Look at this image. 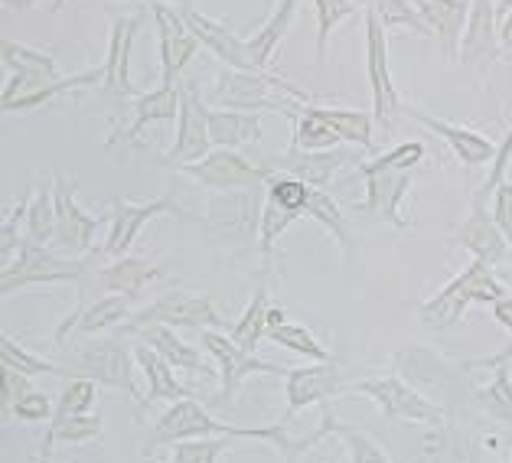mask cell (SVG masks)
<instances>
[{"label":"cell","mask_w":512,"mask_h":463,"mask_svg":"<svg viewBox=\"0 0 512 463\" xmlns=\"http://www.w3.org/2000/svg\"><path fill=\"white\" fill-rule=\"evenodd\" d=\"M457 248H464V252L473 255V261H480L486 268H496V265H506L509 261V242L506 235L496 229V222L490 216V209L483 203H473L470 206V216L457 225L454 239H451Z\"/></svg>","instance_id":"25"},{"label":"cell","mask_w":512,"mask_h":463,"mask_svg":"<svg viewBox=\"0 0 512 463\" xmlns=\"http://www.w3.org/2000/svg\"><path fill=\"white\" fill-rule=\"evenodd\" d=\"M490 216L496 222V229L506 235V242L512 248V183H499L490 196Z\"/></svg>","instance_id":"55"},{"label":"cell","mask_w":512,"mask_h":463,"mask_svg":"<svg viewBox=\"0 0 512 463\" xmlns=\"http://www.w3.org/2000/svg\"><path fill=\"white\" fill-rule=\"evenodd\" d=\"M209 141L216 150H235L261 141V115L209 108Z\"/></svg>","instance_id":"33"},{"label":"cell","mask_w":512,"mask_h":463,"mask_svg":"<svg viewBox=\"0 0 512 463\" xmlns=\"http://www.w3.org/2000/svg\"><path fill=\"white\" fill-rule=\"evenodd\" d=\"M131 105H134L131 124L121 134L108 137V147L115 141H134L137 144L147 124H177V118H180V89H177V85L160 82L157 89L137 95Z\"/></svg>","instance_id":"26"},{"label":"cell","mask_w":512,"mask_h":463,"mask_svg":"<svg viewBox=\"0 0 512 463\" xmlns=\"http://www.w3.org/2000/svg\"><path fill=\"white\" fill-rule=\"evenodd\" d=\"M160 278H164V265L137 258V255H124L95 274V287H98V297L121 294V297L137 300V294H141L147 284H154Z\"/></svg>","instance_id":"28"},{"label":"cell","mask_w":512,"mask_h":463,"mask_svg":"<svg viewBox=\"0 0 512 463\" xmlns=\"http://www.w3.org/2000/svg\"><path fill=\"white\" fill-rule=\"evenodd\" d=\"M36 463H49V457H36Z\"/></svg>","instance_id":"59"},{"label":"cell","mask_w":512,"mask_h":463,"mask_svg":"<svg viewBox=\"0 0 512 463\" xmlns=\"http://www.w3.org/2000/svg\"><path fill=\"white\" fill-rule=\"evenodd\" d=\"M509 265H512V252H509Z\"/></svg>","instance_id":"60"},{"label":"cell","mask_w":512,"mask_h":463,"mask_svg":"<svg viewBox=\"0 0 512 463\" xmlns=\"http://www.w3.org/2000/svg\"><path fill=\"white\" fill-rule=\"evenodd\" d=\"M509 160H512V124H509V131H506V137H503V144H499V150H496V160L490 164V177L483 180L480 193H477V199H473V203H483V206H486V199L493 196L496 186H499V183H506Z\"/></svg>","instance_id":"53"},{"label":"cell","mask_w":512,"mask_h":463,"mask_svg":"<svg viewBox=\"0 0 512 463\" xmlns=\"http://www.w3.org/2000/svg\"><path fill=\"white\" fill-rule=\"evenodd\" d=\"M503 297H509V291L493 274V268L480 265V261H470V265L460 271L457 278L447 281L431 300H418V304H411V307H415L421 327H428L434 333H447L464 320V314L473 304L493 307Z\"/></svg>","instance_id":"3"},{"label":"cell","mask_w":512,"mask_h":463,"mask_svg":"<svg viewBox=\"0 0 512 463\" xmlns=\"http://www.w3.org/2000/svg\"><path fill=\"white\" fill-rule=\"evenodd\" d=\"M27 239L33 245H46V242L56 239V203H53V190L33 193L30 212H27Z\"/></svg>","instance_id":"48"},{"label":"cell","mask_w":512,"mask_h":463,"mask_svg":"<svg viewBox=\"0 0 512 463\" xmlns=\"http://www.w3.org/2000/svg\"><path fill=\"white\" fill-rule=\"evenodd\" d=\"M418 463H480V457L464 441V434L444 421L441 428H428V434H424V450Z\"/></svg>","instance_id":"37"},{"label":"cell","mask_w":512,"mask_h":463,"mask_svg":"<svg viewBox=\"0 0 512 463\" xmlns=\"http://www.w3.org/2000/svg\"><path fill=\"white\" fill-rule=\"evenodd\" d=\"M392 369L398 379H405L411 389L421 392L428 402H434L444 411L477 402V389H473L464 362L444 359L441 353H434L428 346H418V343L402 346L392 356Z\"/></svg>","instance_id":"2"},{"label":"cell","mask_w":512,"mask_h":463,"mask_svg":"<svg viewBox=\"0 0 512 463\" xmlns=\"http://www.w3.org/2000/svg\"><path fill=\"white\" fill-rule=\"evenodd\" d=\"M343 395H366L376 402V408L385 418L418 424V428H441L447 421V411L428 402L421 392H415L405 379L398 375H379V379H356L346 385Z\"/></svg>","instance_id":"8"},{"label":"cell","mask_w":512,"mask_h":463,"mask_svg":"<svg viewBox=\"0 0 512 463\" xmlns=\"http://www.w3.org/2000/svg\"><path fill=\"white\" fill-rule=\"evenodd\" d=\"M147 327H170V330H226V317L212 307L209 297H199L190 291H167L160 294L154 304L141 307L137 314L124 323L118 333L134 336ZM232 330V327H229Z\"/></svg>","instance_id":"7"},{"label":"cell","mask_w":512,"mask_h":463,"mask_svg":"<svg viewBox=\"0 0 512 463\" xmlns=\"http://www.w3.org/2000/svg\"><path fill=\"white\" fill-rule=\"evenodd\" d=\"M477 405L486 418L499 421L503 428H512V372L509 366L493 369V379L477 389Z\"/></svg>","instance_id":"39"},{"label":"cell","mask_w":512,"mask_h":463,"mask_svg":"<svg viewBox=\"0 0 512 463\" xmlns=\"http://www.w3.org/2000/svg\"><path fill=\"white\" fill-rule=\"evenodd\" d=\"M503 46H499V20L493 0H470V20L464 30V40L457 49V62L470 69L477 79H486L499 59H503Z\"/></svg>","instance_id":"16"},{"label":"cell","mask_w":512,"mask_h":463,"mask_svg":"<svg viewBox=\"0 0 512 463\" xmlns=\"http://www.w3.org/2000/svg\"><path fill=\"white\" fill-rule=\"evenodd\" d=\"M134 336L144 346H151L154 353L164 356L173 369L190 372V375H203V379H212V366L206 362V356L199 353L196 346L183 343L177 333H170V327H147V330H137Z\"/></svg>","instance_id":"32"},{"label":"cell","mask_w":512,"mask_h":463,"mask_svg":"<svg viewBox=\"0 0 512 463\" xmlns=\"http://www.w3.org/2000/svg\"><path fill=\"white\" fill-rule=\"evenodd\" d=\"M509 359H512V343H506L499 353L493 356H483V359H460L464 362V369L467 372H477V369H499V366H509Z\"/></svg>","instance_id":"56"},{"label":"cell","mask_w":512,"mask_h":463,"mask_svg":"<svg viewBox=\"0 0 512 463\" xmlns=\"http://www.w3.org/2000/svg\"><path fill=\"white\" fill-rule=\"evenodd\" d=\"M496 20H499V46H503V53H512V4H496Z\"/></svg>","instance_id":"57"},{"label":"cell","mask_w":512,"mask_h":463,"mask_svg":"<svg viewBox=\"0 0 512 463\" xmlns=\"http://www.w3.org/2000/svg\"><path fill=\"white\" fill-rule=\"evenodd\" d=\"M346 379H343V359L336 356L333 362H314V366H301L287 372V415L281 424L291 421L297 411H304L310 405H330L333 398H340L346 392Z\"/></svg>","instance_id":"14"},{"label":"cell","mask_w":512,"mask_h":463,"mask_svg":"<svg viewBox=\"0 0 512 463\" xmlns=\"http://www.w3.org/2000/svg\"><path fill=\"white\" fill-rule=\"evenodd\" d=\"M134 359H137V366H141L144 372V385H147V392L141 398V405L144 408H151L154 402H183V398H193L190 395V385H183L177 379V369L170 366V362L154 353L151 346H134Z\"/></svg>","instance_id":"30"},{"label":"cell","mask_w":512,"mask_h":463,"mask_svg":"<svg viewBox=\"0 0 512 463\" xmlns=\"http://www.w3.org/2000/svg\"><path fill=\"white\" fill-rule=\"evenodd\" d=\"M85 274H89V261L85 258H59L53 252H46L43 245H33L30 239H23L17 258L0 271V294L10 297L33 284L85 281Z\"/></svg>","instance_id":"10"},{"label":"cell","mask_w":512,"mask_h":463,"mask_svg":"<svg viewBox=\"0 0 512 463\" xmlns=\"http://www.w3.org/2000/svg\"><path fill=\"white\" fill-rule=\"evenodd\" d=\"M62 353V375L66 379H92L105 389L124 392L141 402V389L134 379V349L124 340H111V336H85L79 343H66Z\"/></svg>","instance_id":"4"},{"label":"cell","mask_w":512,"mask_h":463,"mask_svg":"<svg viewBox=\"0 0 512 463\" xmlns=\"http://www.w3.org/2000/svg\"><path fill=\"white\" fill-rule=\"evenodd\" d=\"M180 173L196 180L199 186H206L212 193L255 190V186H268V180L274 177V173L265 170L261 164L245 160L239 150H212L206 160H199L193 167H183Z\"/></svg>","instance_id":"12"},{"label":"cell","mask_w":512,"mask_h":463,"mask_svg":"<svg viewBox=\"0 0 512 463\" xmlns=\"http://www.w3.org/2000/svg\"><path fill=\"white\" fill-rule=\"evenodd\" d=\"M56 415V405H53V398H49L46 392H27L17 402L14 408V421H27V424H40V421H53Z\"/></svg>","instance_id":"52"},{"label":"cell","mask_w":512,"mask_h":463,"mask_svg":"<svg viewBox=\"0 0 512 463\" xmlns=\"http://www.w3.org/2000/svg\"><path fill=\"white\" fill-rule=\"evenodd\" d=\"M134 314H137L134 300L121 297V294H105V297L82 300V304L59 323L56 349H62L69 340H76V336H79V340H85V336H98L105 330H121Z\"/></svg>","instance_id":"17"},{"label":"cell","mask_w":512,"mask_h":463,"mask_svg":"<svg viewBox=\"0 0 512 463\" xmlns=\"http://www.w3.org/2000/svg\"><path fill=\"white\" fill-rule=\"evenodd\" d=\"M385 30H408L415 36H431L428 23L421 20L415 0H372Z\"/></svg>","instance_id":"47"},{"label":"cell","mask_w":512,"mask_h":463,"mask_svg":"<svg viewBox=\"0 0 512 463\" xmlns=\"http://www.w3.org/2000/svg\"><path fill=\"white\" fill-rule=\"evenodd\" d=\"M307 199H310V186L297 177H287V173H274L265 186V203L287 209V212H297L301 219L307 212Z\"/></svg>","instance_id":"46"},{"label":"cell","mask_w":512,"mask_h":463,"mask_svg":"<svg viewBox=\"0 0 512 463\" xmlns=\"http://www.w3.org/2000/svg\"><path fill=\"white\" fill-rule=\"evenodd\" d=\"M268 340L278 343L281 349H291V353L304 356V359H314V362H333L336 359L330 349L304 327V323H291V320L271 323V327H268Z\"/></svg>","instance_id":"41"},{"label":"cell","mask_w":512,"mask_h":463,"mask_svg":"<svg viewBox=\"0 0 512 463\" xmlns=\"http://www.w3.org/2000/svg\"><path fill=\"white\" fill-rule=\"evenodd\" d=\"M157 216H186V209L180 203H173L170 196L144 199V203H131V199L115 196L111 199V229L105 239V255L115 261L124 258L131 252V245L137 242L144 225Z\"/></svg>","instance_id":"15"},{"label":"cell","mask_w":512,"mask_h":463,"mask_svg":"<svg viewBox=\"0 0 512 463\" xmlns=\"http://www.w3.org/2000/svg\"><path fill=\"white\" fill-rule=\"evenodd\" d=\"M53 203H56V242L72 252V258H82L92 252L95 232L102 229V219L89 216L76 199V180H66V173L53 177Z\"/></svg>","instance_id":"19"},{"label":"cell","mask_w":512,"mask_h":463,"mask_svg":"<svg viewBox=\"0 0 512 463\" xmlns=\"http://www.w3.org/2000/svg\"><path fill=\"white\" fill-rule=\"evenodd\" d=\"M173 10L180 14V20L190 27V33L199 40V46H206L212 56H216L226 69H235V72H258L252 56H248V46L242 36H235L226 23L206 17L203 10L196 4H173Z\"/></svg>","instance_id":"21"},{"label":"cell","mask_w":512,"mask_h":463,"mask_svg":"<svg viewBox=\"0 0 512 463\" xmlns=\"http://www.w3.org/2000/svg\"><path fill=\"white\" fill-rule=\"evenodd\" d=\"M232 437H199V441H180L173 444L167 463H219L226 454Z\"/></svg>","instance_id":"50"},{"label":"cell","mask_w":512,"mask_h":463,"mask_svg":"<svg viewBox=\"0 0 512 463\" xmlns=\"http://www.w3.org/2000/svg\"><path fill=\"white\" fill-rule=\"evenodd\" d=\"M105 437V421L102 415H69V418H53L46 424L40 457L53 454L56 444H89Z\"/></svg>","instance_id":"35"},{"label":"cell","mask_w":512,"mask_h":463,"mask_svg":"<svg viewBox=\"0 0 512 463\" xmlns=\"http://www.w3.org/2000/svg\"><path fill=\"white\" fill-rule=\"evenodd\" d=\"M362 23H366V79L372 89V118L382 124V134L392 131V121L402 118V95H398L392 72H389V36L376 14V4H362Z\"/></svg>","instance_id":"9"},{"label":"cell","mask_w":512,"mask_h":463,"mask_svg":"<svg viewBox=\"0 0 512 463\" xmlns=\"http://www.w3.org/2000/svg\"><path fill=\"white\" fill-rule=\"evenodd\" d=\"M346 164H349V154L340 147L336 150H294V147H287L284 154L268 157L261 167L271 170V173H287V177L304 180L310 190H327L330 180Z\"/></svg>","instance_id":"24"},{"label":"cell","mask_w":512,"mask_h":463,"mask_svg":"<svg viewBox=\"0 0 512 463\" xmlns=\"http://www.w3.org/2000/svg\"><path fill=\"white\" fill-rule=\"evenodd\" d=\"M4 385H0V408H4V421H10L14 418V408H17V402L27 392H33L30 389V375H23V372H14V369H7L4 366V379H0Z\"/></svg>","instance_id":"54"},{"label":"cell","mask_w":512,"mask_h":463,"mask_svg":"<svg viewBox=\"0 0 512 463\" xmlns=\"http://www.w3.org/2000/svg\"><path fill=\"white\" fill-rule=\"evenodd\" d=\"M177 89H180L177 137H173V147L164 157V164L173 170H183V167L199 164V160H206L216 147L209 141V108L203 102V95H199L186 79L177 82Z\"/></svg>","instance_id":"11"},{"label":"cell","mask_w":512,"mask_h":463,"mask_svg":"<svg viewBox=\"0 0 512 463\" xmlns=\"http://www.w3.org/2000/svg\"><path fill=\"white\" fill-rule=\"evenodd\" d=\"M297 0H281L278 7H274V14L265 20V27H261L258 33H252L245 40L248 46V56H252L255 69L258 72H271V59H274V49L281 46V40L287 36V30H291V23L297 17Z\"/></svg>","instance_id":"34"},{"label":"cell","mask_w":512,"mask_h":463,"mask_svg":"<svg viewBox=\"0 0 512 463\" xmlns=\"http://www.w3.org/2000/svg\"><path fill=\"white\" fill-rule=\"evenodd\" d=\"M268 314H271V300H268V291L265 284H258V291L248 300L245 314L232 323V343L242 346L245 353H255L261 340H268Z\"/></svg>","instance_id":"38"},{"label":"cell","mask_w":512,"mask_h":463,"mask_svg":"<svg viewBox=\"0 0 512 463\" xmlns=\"http://www.w3.org/2000/svg\"><path fill=\"white\" fill-rule=\"evenodd\" d=\"M310 115L317 121H323L327 128H333L336 134L343 137V144H356L362 150H369V154H379L376 150V118H372V111H356V108H330V105H304Z\"/></svg>","instance_id":"31"},{"label":"cell","mask_w":512,"mask_h":463,"mask_svg":"<svg viewBox=\"0 0 512 463\" xmlns=\"http://www.w3.org/2000/svg\"><path fill=\"white\" fill-rule=\"evenodd\" d=\"M314 14H317V46H314V56L317 62L327 59V43L333 30L340 27L343 20H349L356 14V10H362V4H353V0H314Z\"/></svg>","instance_id":"43"},{"label":"cell","mask_w":512,"mask_h":463,"mask_svg":"<svg viewBox=\"0 0 512 463\" xmlns=\"http://www.w3.org/2000/svg\"><path fill=\"white\" fill-rule=\"evenodd\" d=\"M304 219H314L320 222L323 229H327L336 242H340V248L349 255L353 252V235H349V225H346V216H343V209L340 203L327 193V190H310V199H307V212H304Z\"/></svg>","instance_id":"42"},{"label":"cell","mask_w":512,"mask_h":463,"mask_svg":"<svg viewBox=\"0 0 512 463\" xmlns=\"http://www.w3.org/2000/svg\"><path fill=\"white\" fill-rule=\"evenodd\" d=\"M261 212H265V186H255V190L209 196L203 222L222 245L252 248L261 242Z\"/></svg>","instance_id":"6"},{"label":"cell","mask_w":512,"mask_h":463,"mask_svg":"<svg viewBox=\"0 0 512 463\" xmlns=\"http://www.w3.org/2000/svg\"><path fill=\"white\" fill-rule=\"evenodd\" d=\"M301 219L297 212H287V209H278V206H271L265 203V212H261V242H258V252L271 258L274 255V242L281 239V235L291 229V225Z\"/></svg>","instance_id":"51"},{"label":"cell","mask_w":512,"mask_h":463,"mask_svg":"<svg viewBox=\"0 0 512 463\" xmlns=\"http://www.w3.org/2000/svg\"><path fill=\"white\" fill-rule=\"evenodd\" d=\"M0 362H4L7 369L14 372H23V375H62V366L53 359H43L30 353V349H23L14 336H0Z\"/></svg>","instance_id":"45"},{"label":"cell","mask_w":512,"mask_h":463,"mask_svg":"<svg viewBox=\"0 0 512 463\" xmlns=\"http://www.w3.org/2000/svg\"><path fill=\"white\" fill-rule=\"evenodd\" d=\"M0 62L10 69V75H23V79L33 85V92L49 89V85L66 79V75L59 72L53 53H43V49H36V46H23L17 40H10V36L0 40Z\"/></svg>","instance_id":"29"},{"label":"cell","mask_w":512,"mask_h":463,"mask_svg":"<svg viewBox=\"0 0 512 463\" xmlns=\"http://www.w3.org/2000/svg\"><path fill=\"white\" fill-rule=\"evenodd\" d=\"M323 411L330 415V434L346 447V457L349 463H395L389 454H385V447L372 441L369 434H362L356 428H349L340 418H336V411L330 405H323Z\"/></svg>","instance_id":"40"},{"label":"cell","mask_w":512,"mask_h":463,"mask_svg":"<svg viewBox=\"0 0 512 463\" xmlns=\"http://www.w3.org/2000/svg\"><path fill=\"white\" fill-rule=\"evenodd\" d=\"M490 310H493V320L499 323V327H503L506 333H512V297H503Z\"/></svg>","instance_id":"58"},{"label":"cell","mask_w":512,"mask_h":463,"mask_svg":"<svg viewBox=\"0 0 512 463\" xmlns=\"http://www.w3.org/2000/svg\"><path fill=\"white\" fill-rule=\"evenodd\" d=\"M209 102L216 108L226 111H271V115H284V108L291 102L301 105H314L317 95L301 92L297 85L274 72H235V69H222L216 85L209 89Z\"/></svg>","instance_id":"5"},{"label":"cell","mask_w":512,"mask_h":463,"mask_svg":"<svg viewBox=\"0 0 512 463\" xmlns=\"http://www.w3.org/2000/svg\"><path fill=\"white\" fill-rule=\"evenodd\" d=\"M203 349L209 353V359H216L219 366V379H222V392L216 402L219 405H229L235 392L242 389V382L248 379V375H284L291 369L278 366V362H261L255 353H245L242 346L232 343V336L219 333V330H206L203 333Z\"/></svg>","instance_id":"13"},{"label":"cell","mask_w":512,"mask_h":463,"mask_svg":"<svg viewBox=\"0 0 512 463\" xmlns=\"http://www.w3.org/2000/svg\"><path fill=\"white\" fill-rule=\"evenodd\" d=\"M284 118L291 121V147L294 150H336L343 137L323 121H317L301 102H291L284 108Z\"/></svg>","instance_id":"36"},{"label":"cell","mask_w":512,"mask_h":463,"mask_svg":"<svg viewBox=\"0 0 512 463\" xmlns=\"http://www.w3.org/2000/svg\"><path fill=\"white\" fill-rule=\"evenodd\" d=\"M147 14L154 17L157 27V43H160V69H164V85H177L183 79L186 66L199 53V40L190 33V27L180 20L173 4H147Z\"/></svg>","instance_id":"18"},{"label":"cell","mask_w":512,"mask_h":463,"mask_svg":"<svg viewBox=\"0 0 512 463\" xmlns=\"http://www.w3.org/2000/svg\"><path fill=\"white\" fill-rule=\"evenodd\" d=\"M402 118L418 121L421 128H428L431 134L441 137V141H444L447 147H451V154H454L467 170H477V167L493 164V160H496L499 144L493 141V137L480 134V131L460 128V124H451V121H444V118H434V115H428V111L411 108V105L402 108Z\"/></svg>","instance_id":"23"},{"label":"cell","mask_w":512,"mask_h":463,"mask_svg":"<svg viewBox=\"0 0 512 463\" xmlns=\"http://www.w3.org/2000/svg\"><path fill=\"white\" fill-rule=\"evenodd\" d=\"M366 180V203L362 212L372 222L392 225V229H411V222L402 216V203L408 190L415 186V170H379V173H362Z\"/></svg>","instance_id":"22"},{"label":"cell","mask_w":512,"mask_h":463,"mask_svg":"<svg viewBox=\"0 0 512 463\" xmlns=\"http://www.w3.org/2000/svg\"><path fill=\"white\" fill-rule=\"evenodd\" d=\"M424 154H428V147H424L421 141H402L395 144L389 150H382V154H376L372 160H359L356 170L359 173H379V170H415Z\"/></svg>","instance_id":"44"},{"label":"cell","mask_w":512,"mask_h":463,"mask_svg":"<svg viewBox=\"0 0 512 463\" xmlns=\"http://www.w3.org/2000/svg\"><path fill=\"white\" fill-rule=\"evenodd\" d=\"M199 437H232V441H261L281 450L284 463H291L294 457L307 454L310 447H317L323 437L330 434V415L323 411L320 428L307 437H291L284 424H268V428H239V424H226L219 418H212V411L199 398H183V402H173L164 415L157 418L151 428V441L144 444V454H154L157 447H173L180 441H199Z\"/></svg>","instance_id":"1"},{"label":"cell","mask_w":512,"mask_h":463,"mask_svg":"<svg viewBox=\"0 0 512 463\" xmlns=\"http://www.w3.org/2000/svg\"><path fill=\"white\" fill-rule=\"evenodd\" d=\"M415 7L431 36L441 43V53L457 62V49L470 20V0H415Z\"/></svg>","instance_id":"27"},{"label":"cell","mask_w":512,"mask_h":463,"mask_svg":"<svg viewBox=\"0 0 512 463\" xmlns=\"http://www.w3.org/2000/svg\"><path fill=\"white\" fill-rule=\"evenodd\" d=\"M98 402V382L92 379H69L56 402L53 418H69V415H92Z\"/></svg>","instance_id":"49"},{"label":"cell","mask_w":512,"mask_h":463,"mask_svg":"<svg viewBox=\"0 0 512 463\" xmlns=\"http://www.w3.org/2000/svg\"><path fill=\"white\" fill-rule=\"evenodd\" d=\"M144 10L147 7H141L131 17L111 20L108 53L102 59L105 82H102V89H98L108 98H131V102H134V98L141 95V92H137V85L131 82V49H134V40H137V30H141V23H144Z\"/></svg>","instance_id":"20"}]
</instances>
